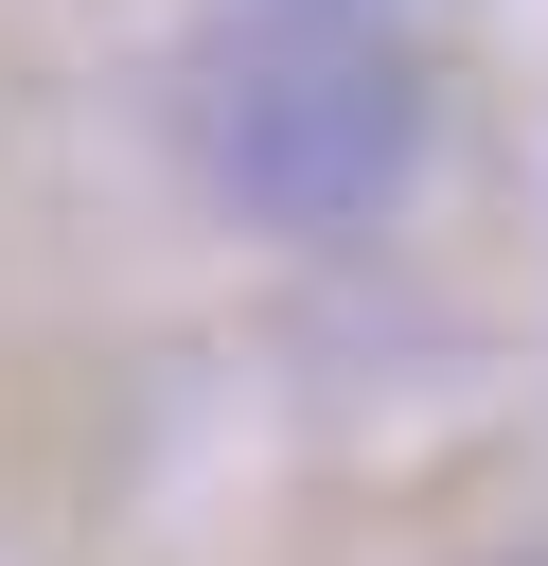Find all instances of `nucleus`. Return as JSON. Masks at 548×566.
<instances>
[{
    "instance_id": "obj_1",
    "label": "nucleus",
    "mask_w": 548,
    "mask_h": 566,
    "mask_svg": "<svg viewBox=\"0 0 548 566\" xmlns=\"http://www.w3.org/2000/svg\"><path fill=\"white\" fill-rule=\"evenodd\" d=\"M442 88L371 0H212L159 71V142L230 230H371L424 177Z\"/></svg>"
}]
</instances>
